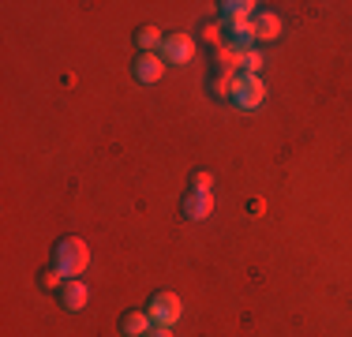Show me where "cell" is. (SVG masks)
Wrapping results in <instances>:
<instances>
[{"instance_id": "6da1fadb", "label": "cell", "mask_w": 352, "mask_h": 337, "mask_svg": "<svg viewBox=\"0 0 352 337\" xmlns=\"http://www.w3.org/2000/svg\"><path fill=\"white\" fill-rule=\"evenodd\" d=\"M49 266H56L64 277H82L90 266V248L79 236H60V240L49 248Z\"/></svg>"}, {"instance_id": "7a4b0ae2", "label": "cell", "mask_w": 352, "mask_h": 337, "mask_svg": "<svg viewBox=\"0 0 352 337\" xmlns=\"http://www.w3.org/2000/svg\"><path fill=\"white\" fill-rule=\"evenodd\" d=\"M263 101H266V83H263V75L240 72V75H236V94H232V105L244 109V113H255V109H263Z\"/></svg>"}, {"instance_id": "3957f363", "label": "cell", "mask_w": 352, "mask_h": 337, "mask_svg": "<svg viewBox=\"0 0 352 337\" xmlns=\"http://www.w3.org/2000/svg\"><path fill=\"white\" fill-rule=\"evenodd\" d=\"M146 315L154 318V326H176V318L184 315V300L176 296V292L162 289L146 300Z\"/></svg>"}, {"instance_id": "277c9868", "label": "cell", "mask_w": 352, "mask_h": 337, "mask_svg": "<svg viewBox=\"0 0 352 337\" xmlns=\"http://www.w3.org/2000/svg\"><path fill=\"white\" fill-rule=\"evenodd\" d=\"M162 61L165 64H191L195 61V38L191 34H165Z\"/></svg>"}, {"instance_id": "5b68a950", "label": "cell", "mask_w": 352, "mask_h": 337, "mask_svg": "<svg viewBox=\"0 0 352 337\" xmlns=\"http://www.w3.org/2000/svg\"><path fill=\"white\" fill-rule=\"evenodd\" d=\"M180 214L188 217V221H206V217L214 214V195L210 191H188V195L180 199Z\"/></svg>"}, {"instance_id": "8992f818", "label": "cell", "mask_w": 352, "mask_h": 337, "mask_svg": "<svg viewBox=\"0 0 352 337\" xmlns=\"http://www.w3.org/2000/svg\"><path fill=\"white\" fill-rule=\"evenodd\" d=\"M131 75H135V83H142V87L157 83V79L165 75L162 53H139V56H135V64H131Z\"/></svg>"}, {"instance_id": "52a82bcc", "label": "cell", "mask_w": 352, "mask_h": 337, "mask_svg": "<svg viewBox=\"0 0 352 337\" xmlns=\"http://www.w3.org/2000/svg\"><path fill=\"white\" fill-rule=\"evenodd\" d=\"M214 8H217V23H221V27H232V23L251 19V15L258 12L255 0H221V4H214Z\"/></svg>"}, {"instance_id": "ba28073f", "label": "cell", "mask_w": 352, "mask_h": 337, "mask_svg": "<svg viewBox=\"0 0 352 337\" xmlns=\"http://www.w3.org/2000/svg\"><path fill=\"white\" fill-rule=\"evenodd\" d=\"M56 296H60V307L64 311H82L90 303V289H87V281H79V277H68V281H64V289L56 292Z\"/></svg>"}, {"instance_id": "9c48e42d", "label": "cell", "mask_w": 352, "mask_h": 337, "mask_svg": "<svg viewBox=\"0 0 352 337\" xmlns=\"http://www.w3.org/2000/svg\"><path fill=\"white\" fill-rule=\"evenodd\" d=\"M154 330V318L146 315V307H135V311H124L120 315V337H146Z\"/></svg>"}, {"instance_id": "30bf717a", "label": "cell", "mask_w": 352, "mask_h": 337, "mask_svg": "<svg viewBox=\"0 0 352 337\" xmlns=\"http://www.w3.org/2000/svg\"><path fill=\"white\" fill-rule=\"evenodd\" d=\"M251 30H255V41H278L281 38V19L274 12H266V8H258V12L251 15Z\"/></svg>"}, {"instance_id": "8fae6325", "label": "cell", "mask_w": 352, "mask_h": 337, "mask_svg": "<svg viewBox=\"0 0 352 337\" xmlns=\"http://www.w3.org/2000/svg\"><path fill=\"white\" fill-rule=\"evenodd\" d=\"M214 72H221V75H240V72H244V53H236L232 45L214 49Z\"/></svg>"}, {"instance_id": "7c38bea8", "label": "cell", "mask_w": 352, "mask_h": 337, "mask_svg": "<svg viewBox=\"0 0 352 337\" xmlns=\"http://www.w3.org/2000/svg\"><path fill=\"white\" fill-rule=\"evenodd\" d=\"M210 94H214L217 101H232V94H236V75L214 72V75H210Z\"/></svg>"}, {"instance_id": "4fadbf2b", "label": "cell", "mask_w": 352, "mask_h": 337, "mask_svg": "<svg viewBox=\"0 0 352 337\" xmlns=\"http://www.w3.org/2000/svg\"><path fill=\"white\" fill-rule=\"evenodd\" d=\"M162 41H165V34L157 30V27H139V30H135L139 53H154V49H162Z\"/></svg>"}, {"instance_id": "5bb4252c", "label": "cell", "mask_w": 352, "mask_h": 337, "mask_svg": "<svg viewBox=\"0 0 352 337\" xmlns=\"http://www.w3.org/2000/svg\"><path fill=\"white\" fill-rule=\"evenodd\" d=\"M64 281H68V277H64L56 266H45V270L38 274V285H41L45 292H60V289H64Z\"/></svg>"}, {"instance_id": "9a60e30c", "label": "cell", "mask_w": 352, "mask_h": 337, "mask_svg": "<svg viewBox=\"0 0 352 337\" xmlns=\"http://www.w3.org/2000/svg\"><path fill=\"white\" fill-rule=\"evenodd\" d=\"M203 45H210V49H221L225 45V30H221V23H203Z\"/></svg>"}, {"instance_id": "2e32d148", "label": "cell", "mask_w": 352, "mask_h": 337, "mask_svg": "<svg viewBox=\"0 0 352 337\" xmlns=\"http://www.w3.org/2000/svg\"><path fill=\"white\" fill-rule=\"evenodd\" d=\"M214 188V173L206 168H191V191H210Z\"/></svg>"}, {"instance_id": "e0dca14e", "label": "cell", "mask_w": 352, "mask_h": 337, "mask_svg": "<svg viewBox=\"0 0 352 337\" xmlns=\"http://www.w3.org/2000/svg\"><path fill=\"white\" fill-rule=\"evenodd\" d=\"M244 72H248V75H258V72H263V53H258V49L244 53Z\"/></svg>"}, {"instance_id": "ac0fdd59", "label": "cell", "mask_w": 352, "mask_h": 337, "mask_svg": "<svg viewBox=\"0 0 352 337\" xmlns=\"http://www.w3.org/2000/svg\"><path fill=\"white\" fill-rule=\"evenodd\" d=\"M146 337H176V334H173V326H154Z\"/></svg>"}, {"instance_id": "d6986e66", "label": "cell", "mask_w": 352, "mask_h": 337, "mask_svg": "<svg viewBox=\"0 0 352 337\" xmlns=\"http://www.w3.org/2000/svg\"><path fill=\"white\" fill-rule=\"evenodd\" d=\"M248 210H251V214H263L266 202H263V199H251V202H248Z\"/></svg>"}]
</instances>
